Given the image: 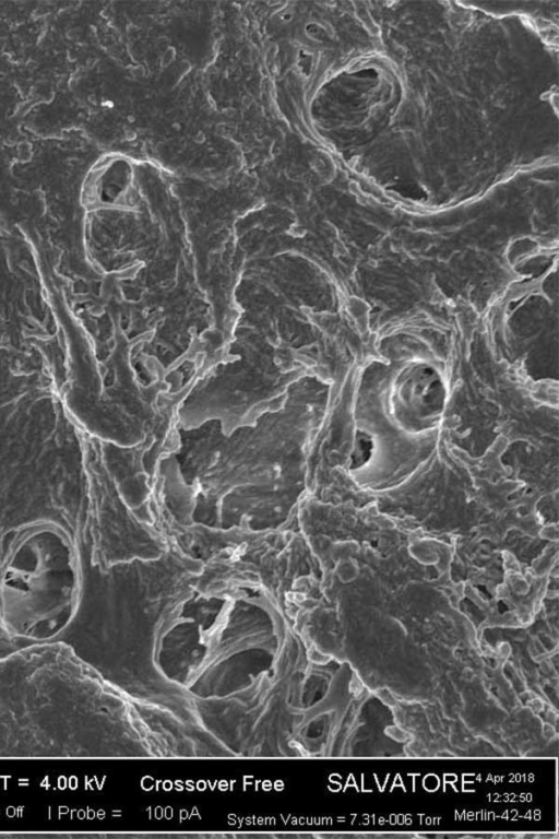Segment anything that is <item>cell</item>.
Here are the masks:
<instances>
[{"label":"cell","instance_id":"1","mask_svg":"<svg viewBox=\"0 0 559 839\" xmlns=\"http://www.w3.org/2000/svg\"><path fill=\"white\" fill-rule=\"evenodd\" d=\"M123 694L63 641L0 655V759L124 755Z\"/></svg>","mask_w":559,"mask_h":839}]
</instances>
